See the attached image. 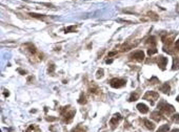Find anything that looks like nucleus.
<instances>
[{"label":"nucleus","mask_w":179,"mask_h":132,"mask_svg":"<svg viewBox=\"0 0 179 132\" xmlns=\"http://www.w3.org/2000/svg\"><path fill=\"white\" fill-rule=\"evenodd\" d=\"M22 48H24L23 50L27 53L29 59H33V62H38L42 60V55L37 50V48L35 47L34 44L27 43L22 46Z\"/></svg>","instance_id":"nucleus-1"},{"label":"nucleus","mask_w":179,"mask_h":132,"mask_svg":"<svg viewBox=\"0 0 179 132\" xmlns=\"http://www.w3.org/2000/svg\"><path fill=\"white\" fill-rule=\"evenodd\" d=\"M75 113H76V111L74 109H72L71 106L62 107L61 109H60V114H61L62 121H63V123H66V124H69V123L72 122Z\"/></svg>","instance_id":"nucleus-2"},{"label":"nucleus","mask_w":179,"mask_h":132,"mask_svg":"<svg viewBox=\"0 0 179 132\" xmlns=\"http://www.w3.org/2000/svg\"><path fill=\"white\" fill-rule=\"evenodd\" d=\"M158 109H159L160 112L165 113V114H167V115L175 112V108L173 107L172 105L167 104V102H165V101H161V102L158 104Z\"/></svg>","instance_id":"nucleus-3"},{"label":"nucleus","mask_w":179,"mask_h":132,"mask_svg":"<svg viewBox=\"0 0 179 132\" xmlns=\"http://www.w3.org/2000/svg\"><path fill=\"white\" fill-rule=\"evenodd\" d=\"M159 98V94L155 91H147L144 95H143V100H147L151 103V105H154L156 100H158Z\"/></svg>","instance_id":"nucleus-4"},{"label":"nucleus","mask_w":179,"mask_h":132,"mask_svg":"<svg viewBox=\"0 0 179 132\" xmlns=\"http://www.w3.org/2000/svg\"><path fill=\"white\" fill-rule=\"evenodd\" d=\"M125 84H127V81H125L124 79L115 78L110 81V85L113 88H121L123 87V86H125Z\"/></svg>","instance_id":"nucleus-5"},{"label":"nucleus","mask_w":179,"mask_h":132,"mask_svg":"<svg viewBox=\"0 0 179 132\" xmlns=\"http://www.w3.org/2000/svg\"><path fill=\"white\" fill-rule=\"evenodd\" d=\"M130 60L137 62H142L144 60V53L142 50H136L130 56Z\"/></svg>","instance_id":"nucleus-6"},{"label":"nucleus","mask_w":179,"mask_h":132,"mask_svg":"<svg viewBox=\"0 0 179 132\" xmlns=\"http://www.w3.org/2000/svg\"><path fill=\"white\" fill-rule=\"evenodd\" d=\"M122 120V116H121V114L120 113H116L115 115H114L112 119H111V121H110V125L112 126V128H115L116 126H117L119 123H120V121Z\"/></svg>","instance_id":"nucleus-7"},{"label":"nucleus","mask_w":179,"mask_h":132,"mask_svg":"<svg viewBox=\"0 0 179 132\" xmlns=\"http://www.w3.org/2000/svg\"><path fill=\"white\" fill-rule=\"evenodd\" d=\"M157 64L161 70H165V66H167V58H165L163 56H159L157 59Z\"/></svg>","instance_id":"nucleus-8"},{"label":"nucleus","mask_w":179,"mask_h":132,"mask_svg":"<svg viewBox=\"0 0 179 132\" xmlns=\"http://www.w3.org/2000/svg\"><path fill=\"white\" fill-rule=\"evenodd\" d=\"M137 109L139 112L143 113V114H145V113L149 112V107H147V105H144V104H142V103H140V104H138L137 105Z\"/></svg>","instance_id":"nucleus-9"},{"label":"nucleus","mask_w":179,"mask_h":132,"mask_svg":"<svg viewBox=\"0 0 179 132\" xmlns=\"http://www.w3.org/2000/svg\"><path fill=\"white\" fill-rule=\"evenodd\" d=\"M151 117H152L153 120L156 121V122H159V121H161L162 119H163L161 113H159V111H154V112H152Z\"/></svg>","instance_id":"nucleus-10"},{"label":"nucleus","mask_w":179,"mask_h":132,"mask_svg":"<svg viewBox=\"0 0 179 132\" xmlns=\"http://www.w3.org/2000/svg\"><path fill=\"white\" fill-rule=\"evenodd\" d=\"M88 91H90V93H93V94H99L100 93V89L98 88V86L94 85V84H92L91 87L88 88Z\"/></svg>","instance_id":"nucleus-11"},{"label":"nucleus","mask_w":179,"mask_h":132,"mask_svg":"<svg viewBox=\"0 0 179 132\" xmlns=\"http://www.w3.org/2000/svg\"><path fill=\"white\" fill-rule=\"evenodd\" d=\"M137 44H138V42H136V43H132V44H123L122 47H121V50L128 51V50H130V49H132L134 46H136Z\"/></svg>","instance_id":"nucleus-12"},{"label":"nucleus","mask_w":179,"mask_h":132,"mask_svg":"<svg viewBox=\"0 0 179 132\" xmlns=\"http://www.w3.org/2000/svg\"><path fill=\"white\" fill-rule=\"evenodd\" d=\"M143 124H144L145 127L149 130H151V131H153V130L155 129V125L153 124L152 122H150L149 120H143Z\"/></svg>","instance_id":"nucleus-13"},{"label":"nucleus","mask_w":179,"mask_h":132,"mask_svg":"<svg viewBox=\"0 0 179 132\" xmlns=\"http://www.w3.org/2000/svg\"><path fill=\"white\" fill-rule=\"evenodd\" d=\"M145 43H147V45H151L150 47H156V39H155V37H150V38L147 40ZM150 47H149V48H150Z\"/></svg>","instance_id":"nucleus-14"},{"label":"nucleus","mask_w":179,"mask_h":132,"mask_svg":"<svg viewBox=\"0 0 179 132\" xmlns=\"http://www.w3.org/2000/svg\"><path fill=\"white\" fill-rule=\"evenodd\" d=\"M173 70H178L179 69V57H175L173 59Z\"/></svg>","instance_id":"nucleus-15"},{"label":"nucleus","mask_w":179,"mask_h":132,"mask_svg":"<svg viewBox=\"0 0 179 132\" xmlns=\"http://www.w3.org/2000/svg\"><path fill=\"white\" fill-rule=\"evenodd\" d=\"M170 90H171V87L167 83H165L160 87V91H162L163 93H170Z\"/></svg>","instance_id":"nucleus-16"},{"label":"nucleus","mask_w":179,"mask_h":132,"mask_svg":"<svg viewBox=\"0 0 179 132\" xmlns=\"http://www.w3.org/2000/svg\"><path fill=\"white\" fill-rule=\"evenodd\" d=\"M138 98H139V93H138L137 91H135V92H133L132 94H131L129 101H130V102H134V101H137Z\"/></svg>","instance_id":"nucleus-17"},{"label":"nucleus","mask_w":179,"mask_h":132,"mask_svg":"<svg viewBox=\"0 0 179 132\" xmlns=\"http://www.w3.org/2000/svg\"><path fill=\"white\" fill-rule=\"evenodd\" d=\"M76 29H77L76 25H71V26L64 28V32H65V33H75V32H76Z\"/></svg>","instance_id":"nucleus-18"},{"label":"nucleus","mask_w":179,"mask_h":132,"mask_svg":"<svg viewBox=\"0 0 179 132\" xmlns=\"http://www.w3.org/2000/svg\"><path fill=\"white\" fill-rule=\"evenodd\" d=\"M170 131V125H163L161 127H159V129L157 130V132H169Z\"/></svg>","instance_id":"nucleus-19"},{"label":"nucleus","mask_w":179,"mask_h":132,"mask_svg":"<svg viewBox=\"0 0 179 132\" xmlns=\"http://www.w3.org/2000/svg\"><path fill=\"white\" fill-rule=\"evenodd\" d=\"M29 16H32L33 18H37V19H41V20L45 19V16H44V15L35 14V13H31V14H29Z\"/></svg>","instance_id":"nucleus-20"},{"label":"nucleus","mask_w":179,"mask_h":132,"mask_svg":"<svg viewBox=\"0 0 179 132\" xmlns=\"http://www.w3.org/2000/svg\"><path fill=\"white\" fill-rule=\"evenodd\" d=\"M27 132H40V130L37 126H33L32 125V126H29V127L27 128Z\"/></svg>","instance_id":"nucleus-21"},{"label":"nucleus","mask_w":179,"mask_h":132,"mask_svg":"<svg viewBox=\"0 0 179 132\" xmlns=\"http://www.w3.org/2000/svg\"><path fill=\"white\" fill-rule=\"evenodd\" d=\"M88 102L86 101V94H83V93H81V95H80V98H79V100H78V103L79 104H86V103Z\"/></svg>","instance_id":"nucleus-22"},{"label":"nucleus","mask_w":179,"mask_h":132,"mask_svg":"<svg viewBox=\"0 0 179 132\" xmlns=\"http://www.w3.org/2000/svg\"><path fill=\"white\" fill-rule=\"evenodd\" d=\"M157 53V48L156 47H150V48L147 49V55L149 56H153V55H155Z\"/></svg>","instance_id":"nucleus-23"},{"label":"nucleus","mask_w":179,"mask_h":132,"mask_svg":"<svg viewBox=\"0 0 179 132\" xmlns=\"http://www.w3.org/2000/svg\"><path fill=\"white\" fill-rule=\"evenodd\" d=\"M55 70V64L54 63H50L49 64V73H54Z\"/></svg>","instance_id":"nucleus-24"},{"label":"nucleus","mask_w":179,"mask_h":132,"mask_svg":"<svg viewBox=\"0 0 179 132\" xmlns=\"http://www.w3.org/2000/svg\"><path fill=\"white\" fill-rule=\"evenodd\" d=\"M172 121L174 123H179V114L178 113H175L174 115L172 116Z\"/></svg>","instance_id":"nucleus-25"},{"label":"nucleus","mask_w":179,"mask_h":132,"mask_svg":"<svg viewBox=\"0 0 179 132\" xmlns=\"http://www.w3.org/2000/svg\"><path fill=\"white\" fill-rule=\"evenodd\" d=\"M103 77V69H99L98 71H97V73H96V78L99 79V78H102Z\"/></svg>","instance_id":"nucleus-26"},{"label":"nucleus","mask_w":179,"mask_h":132,"mask_svg":"<svg viewBox=\"0 0 179 132\" xmlns=\"http://www.w3.org/2000/svg\"><path fill=\"white\" fill-rule=\"evenodd\" d=\"M73 132H86V131H84V129H83L82 127H81V126H78V127H77L76 129L74 130Z\"/></svg>","instance_id":"nucleus-27"},{"label":"nucleus","mask_w":179,"mask_h":132,"mask_svg":"<svg viewBox=\"0 0 179 132\" xmlns=\"http://www.w3.org/2000/svg\"><path fill=\"white\" fill-rule=\"evenodd\" d=\"M175 48H177L179 50V39L176 41V43H175Z\"/></svg>","instance_id":"nucleus-28"},{"label":"nucleus","mask_w":179,"mask_h":132,"mask_svg":"<svg viewBox=\"0 0 179 132\" xmlns=\"http://www.w3.org/2000/svg\"><path fill=\"white\" fill-rule=\"evenodd\" d=\"M117 54V51H113V53H109V57H112V56H115Z\"/></svg>","instance_id":"nucleus-29"},{"label":"nucleus","mask_w":179,"mask_h":132,"mask_svg":"<svg viewBox=\"0 0 179 132\" xmlns=\"http://www.w3.org/2000/svg\"><path fill=\"white\" fill-rule=\"evenodd\" d=\"M112 62H113V60H106V63H112Z\"/></svg>","instance_id":"nucleus-30"},{"label":"nucleus","mask_w":179,"mask_h":132,"mask_svg":"<svg viewBox=\"0 0 179 132\" xmlns=\"http://www.w3.org/2000/svg\"><path fill=\"white\" fill-rule=\"evenodd\" d=\"M172 132H179V129H174L172 130Z\"/></svg>","instance_id":"nucleus-31"},{"label":"nucleus","mask_w":179,"mask_h":132,"mask_svg":"<svg viewBox=\"0 0 179 132\" xmlns=\"http://www.w3.org/2000/svg\"><path fill=\"white\" fill-rule=\"evenodd\" d=\"M9 94H10L9 92H4V95H5V97H9Z\"/></svg>","instance_id":"nucleus-32"},{"label":"nucleus","mask_w":179,"mask_h":132,"mask_svg":"<svg viewBox=\"0 0 179 132\" xmlns=\"http://www.w3.org/2000/svg\"><path fill=\"white\" fill-rule=\"evenodd\" d=\"M176 100H177V102H179V95L176 98Z\"/></svg>","instance_id":"nucleus-33"}]
</instances>
